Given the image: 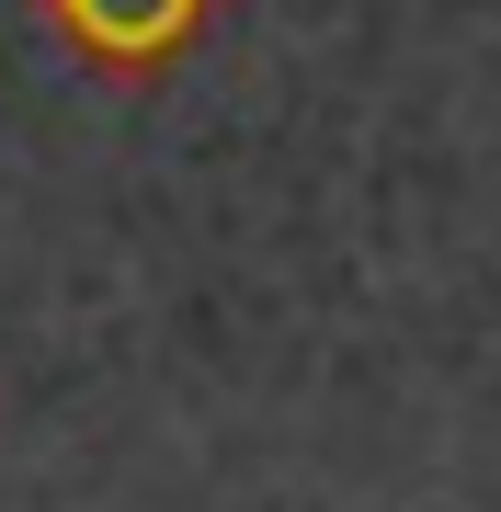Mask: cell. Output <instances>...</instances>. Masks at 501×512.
<instances>
[{"instance_id":"obj_1","label":"cell","mask_w":501,"mask_h":512,"mask_svg":"<svg viewBox=\"0 0 501 512\" xmlns=\"http://www.w3.org/2000/svg\"><path fill=\"white\" fill-rule=\"evenodd\" d=\"M46 35L69 57H92L103 80H160L171 57L205 46V23H217V0H35Z\"/></svg>"}]
</instances>
